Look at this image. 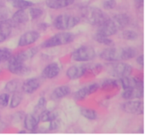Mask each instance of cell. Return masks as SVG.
<instances>
[{
  "label": "cell",
  "mask_w": 149,
  "mask_h": 140,
  "mask_svg": "<svg viewBox=\"0 0 149 140\" xmlns=\"http://www.w3.org/2000/svg\"><path fill=\"white\" fill-rule=\"evenodd\" d=\"M130 23L129 16L125 13H119L111 17L106 18L103 23L97 26V33L103 36H110L116 34L128 26Z\"/></svg>",
  "instance_id": "6da1fadb"
},
{
  "label": "cell",
  "mask_w": 149,
  "mask_h": 140,
  "mask_svg": "<svg viewBox=\"0 0 149 140\" xmlns=\"http://www.w3.org/2000/svg\"><path fill=\"white\" fill-rule=\"evenodd\" d=\"M135 51L133 47H116L114 46H108L101 51L100 58L103 60L109 62H116L127 61L135 58Z\"/></svg>",
  "instance_id": "7a4b0ae2"
},
{
  "label": "cell",
  "mask_w": 149,
  "mask_h": 140,
  "mask_svg": "<svg viewBox=\"0 0 149 140\" xmlns=\"http://www.w3.org/2000/svg\"><path fill=\"white\" fill-rule=\"evenodd\" d=\"M74 39L75 36L74 33L68 31H61L47 39L45 42H42L41 47L43 49H48L66 45L74 42Z\"/></svg>",
  "instance_id": "3957f363"
},
{
  "label": "cell",
  "mask_w": 149,
  "mask_h": 140,
  "mask_svg": "<svg viewBox=\"0 0 149 140\" xmlns=\"http://www.w3.org/2000/svg\"><path fill=\"white\" fill-rule=\"evenodd\" d=\"M81 16L87 23L95 26H99L107 18L100 9L95 7H83Z\"/></svg>",
  "instance_id": "277c9868"
},
{
  "label": "cell",
  "mask_w": 149,
  "mask_h": 140,
  "mask_svg": "<svg viewBox=\"0 0 149 140\" xmlns=\"http://www.w3.org/2000/svg\"><path fill=\"white\" fill-rule=\"evenodd\" d=\"M79 22L80 19L77 16L63 14L55 17L53 21V26L57 30L66 31L76 27Z\"/></svg>",
  "instance_id": "5b68a950"
},
{
  "label": "cell",
  "mask_w": 149,
  "mask_h": 140,
  "mask_svg": "<svg viewBox=\"0 0 149 140\" xmlns=\"http://www.w3.org/2000/svg\"><path fill=\"white\" fill-rule=\"evenodd\" d=\"M70 57L74 62H90L95 58L96 52L93 46H81L73 51Z\"/></svg>",
  "instance_id": "8992f818"
},
{
  "label": "cell",
  "mask_w": 149,
  "mask_h": 140,
  "mask_svg": "<svg viewBox=\"0 0 149 140\" xmlns=\"http://www.w3.org/2000/svg\"><path fill=\"white\" fill-rule=\"evenodd\" d=\"M113 62L110 66L109 73L113 77L122 78L124 77L130 76L133 71V68L130 64L124 62L122 61Z\"/></svg>",
  "instance_id": "52a82bcc"
},
{
  "label": "cell",
  "mask_w": 149,
  "mask_h": 140,
  "mask_svg": "<svg viewBox=\"0 0 149 140\" xmlns=\"http://www.w3.org/2000/svg\"><path fill=\"white\" fill-rule=\"evenodd\" d=\"M122 111L128 114L135 116H142L144 113V104L138 100H127L121 105Z\"/></svg>",
  "instance_id": "ba28073f"
},
{
  "label": "cell",
  "mask_w": 149,
  "mask_h": 140,
  "mask_svg": "<svg viewBox=\"0 0 149 140\" xmlns=\"http://www.w3.org/2000/svg\"><path fill=\"white\" fill-rule=\"evenodd\" d=\"M7 69L11 73L20 76L28 75L31 71L30 68L26 66L25 63L13 60L11 58L7 61Z\"/></svg>",
  "instance_id": "9c48e42d"
},
{
  "label": "cell",
  "mask_w": 149,
  "mask_h": 140,
  "mask_svg": "<svg viewBox=\"0 0 149 140\" xmlns=\"http://www.w3.org/2000/svg\"><path fill=\"white\" fill-rule=\"evenodd\" d=\"M100 87L99 84H96V83L82 87V88L79 89L77 91H75V93L74 94V99L76 101L78 102L84 100L89 96L97 92Z\"/></svg>",
  "instance_id": "30bf717a"
},
{
  "label": "cell",
  "mask_w": 149,
  "mask_h": 140,
  "mask_svg": "<svg viewBox=\"0 0 149 140\" xmlns=\"http://www.w3.org/2000/svg\"><path fill=\"white\" fill-rule=\"evenodd\" d=\"M40 38V34L36 30H29L23 33L20 36L17 42V46L19 47H25L29 46L37 42Z\"/></svg>",
  "instance_id": "8fae6325"
},
{
  "label": "cell",
  "mask_w": 149,
  "mask_h": 140,
  "mask_svg": "<svg viewBox=\"0 0 149 140\" xmlns=\"http://www.w3.org/2000/svg\"><path fill=\"white\" fill-rule=\"evenodd\" d=\"M87 71V65H74L67 69L65 76L69 80H77L84 76Z\"/></svg>",
  "instance_id": "7c38bea8"
},
{
  "label": "cell",
  "mask_w": 149,
  "mask_h": 140,
  "mask_svg": "<svg viewBox=\"0 0 149 140\" xmlns=\"http://www.w3.org/2000/svg\"><path fill=\"white\" fill-rule=\"evenodd\" d=\"M38 49L36 47H31L27 49H25V50L20 51L14 55H12L10 58L13 60L25 63L26 61H29V60L32 59L36 55Z\"/></svg>",
  "instance_id": "4fadbf2b"
},
{
  "label": "cell",
  "mask_w": 149,
  "mask_h": 140,
  "mask_svg": "<svg viewBox=\"0 0 149 140\" xmlns=\"http://www.w3.org/2000/svg\"><path fill=\"white\" fill-rule=\"evenodd\" d=\"M42 82L38 78H28L22 84L21 88L22 91L25 94H32L36 92L41 87Z\"/></svg>",
  "instance_id": "5bb4252c"
},
{
  "label": "cell",
  "mask_w": 149,
  "mask_h": 140,
  "mask_svg": "<svg viewBox=\"0 0 149 140\" xmlns=\"http://www.w3.org/2000/svg\"><path fill=\"white\" fill-rule=\"evenodd\" d=\"M39 115L36 113H29L26 115L23 119V126L27 132H34L39 126Z\"/></svg>",
  "instance_id": "9a60e30c"
},
{
  "label": "cell",
  "mask_w": 149,
  "mask_h": 140,
  "mask_svg": "<svg viewBox=\"0 0 149 140\" xmlns=\"http://www.w3.org/2000/svg\"><path fill=\"white\" fill-rule=\"evenodd\" d=\"M61 72V66L59 63L56 62H51L48 64L42 72V77L45 79H52L59 75Z\"/></svg>",
  "instance_id": "2e32d148"
},
{
  "label": "cell",
  "mask_w": 149,
  "mask_h": 140,
  "mask_svg": "<svg viewBox=\"0 0 149 140\" xmlns=\"http://www.w3.org/2000/svg\"><path fill=\"white\" fill-rule=\"evenodd\" d=\"M13 28L10 19L0 20V43L4 42L10 37Z\"/></svg>",
  "instance_id": "e0dca14e"
},
{
  "label": "cell",
  "mask_w": 149,
  "mask_h": 140,
  "mask_svg": "<svg viewBox=\"0 0 149 140\" xmlns=\"http://www.w3.org/2000/svg\"><path fill=\"white\" fill-rule=\"evenodd\" d=\"M144 96V87H135V88L125 89L122 94L124 100H141Z\"/></svg>",
  "instance_id": "ac0fdd59"
},
{
  "label": "cell",
  "mask_w": 149,
  "mask_h": 140,
  "mask_svg": "<svg viewBox=\"0 0 149 140\" xmlns=\"http://www.w3.org/2000/svg\"><path fill=\"white\" fill-rule=\"evenodd\" d=\"M10 20L12 21L13 27H17L29 22L30 18H29V13L26 11V10H17V11L13 13Z\"/></svg>",
  "instance_id": "d6986e66"
},
{
  "label": "cell",
  "mask_w": 149,
  "mask_h": 140,
  "mask_svg": "<svg viewBox=\"0 0 149 140\" xmlns=\"http://www.w3.org/2000/svg\"><path fill=\"white\" fill-rule=\"evenodd\" d=\"M120 84L124 90L129 89L135 88V87H143V81L142 79H140L135 77L127 76L124 78H119Z\"/></svg>",
  "instance_id": "ffe728a7"
},
{
  "label": "cell",
  "mask_w": 149,
  "mask_h": 140,
  "mask_svg": "<svg viewBox=\"0 0 149 140\" xmlns=\"http://www.w3.org/2000/svg\"><path fill=\"white\" fill-rule=\"evenodd\" d=\"M71 90L68 86L67 85H61L56 87L53 91H52V94L50 95L51 100H58L64 98L66 96L71 93Z\"/></svg>",
  "instance_id": "44dd1931"
},
{
  "label": "cell",
  "mask_w": 149,
  "mask_h": 140,
  "mask_svg": "<svg viewBox=\"0 0 149 140\" xmlns=\"http://www.w3.org/2000/svg\"><path fill=\"white\" fill-rule=\"evenodd\" d=\"M74 0H46V5L52 10H59L71 5Z\"/></svg>",
  "instance_id": "7402d4cb"
},
{
  "label": "cell",
  "mask_w": 149,
  "mask_h": 140,
  "mask_svg": "<svg viewBox=\"0 0 149 140\" xmlns=\"http://www.w3.org/2000/svg\"><path fill=\"white\" fill-rule=\"evenodd\" d=\"M7 2L17 10H26L33 6V3L29 0H7Z\"/></svg>",
  "instance_id": "603a6c76"
},
{
  "label": "cell",
  "mask_w": 149,
  "mask_h": 140,
  "mask_svg": "<svg viewBox=\"0 0 149 140\" xmlns=\"http://www.w3.org/2000/svg\"><path fill=\"white\" fill-rule=\"evenodd\" d=\"M23 94L20 91H17L13 93V95L10 97V102H9V107L11 109L17 108L23 101Z\"/></svg>",
  "instance_id": "cb8c5ba5"
},
{
  "label": "cell",
  "mask_w": 149,
  "mask_h": 140,
  "mask_svg": "<svg viewBox=\"0 0 149 140\" xmlns=\"http://www.w3.org/2000/svg\"><path fill=\"white\" fill-rule=\"evenodd\" d=\"M39 117L40 122H42V123H47V122L51 121L54 120V119H56L58 118V116L54 112L45 109V110H42L39 113Z\"/></svg>",
  "instance_id": "d4e9b609"
},
{
  "label": "cell",
  "mask_w": 149,
  "mask_h": 140,
  "mask_svg": "<svg viewBox=\"0 0 149 140\" xmlns=\"http://www.w3.org/2000/svg\"><path fill=\"white\" fill-rule=\"evenodd\" d=\"M80 113L84 119L90 121H95L97 119V113L93 109L88 108V107H81L80 108Z\"/></svg>",
  "instance_id": "484cf974"
},
{
  "label": "cell",
  "mask_w": 149,
  "mask_h": 140,
  "mask_svg": "<svg viewBox=\"0 0 149 140\" xmlns=\"http://www.w3.org/2000/svg\"><path fill=\"white\" fill-rule=\"evenodd\" d=\"M119 87V84L116 80L107 79L103 82L101 85V88L103 91L111 92L113 90L116 89Z\"/></svg>",
  "instance_id": "4316f807"
},
{
  "label": "cell",
  "mask_w": 149,
  "mask_h": 140,
  "mask_svg": "<svg viewBox=\"0 0 149 140\" xmlns=\"http://www.w3.org/2000/svg\"><path fill=\"white\" fill-rule=\"evenodd\" d=\"M20 81L17 79H13L9 81L7 84H5L4 89L9 94H13L15 91H18L20 88Z\"/></svg>",
  "instance_id": "83f0119b"
},
{
  "label": "cell",
  "mask_w": 149,
  "mask_h": 140,
  "mask_svg": "<svg viewBox=\"0 0 149 140\" xmlns=\"http://www.w3.org/2000/svg\"><path fill=\"white\" fill-rule=\"evenodd\" d=\"M94 40L95 42H97V43L100 44L106 45V46H113L114 45V42L111 39H110V37H108V36H103V35L98 34V33H96L94 35Z\"/></svg>",
  "instance_id": "f1b7e54d"
},
{
  "label": "cell",
  "mask_w": 149,
  "mask_h": 140,
  "mask_svg": "<svg viewBox=\"0 0 149 140\" xmlns=\"http://www.w3.org/2000/svg\"><path fill=\"white\" fill-rule=\"evenodd\" d=\"M121 38L126 41H135L138 38V33L133 30H122L120 34Z\"/></svg>",
  "instance_id": "f546056e"
},
{
  "label": "cell",
  "mask_w": 149,
  "mask_h": 140,
  "mask_svg": "<svg viewBox=\"0 0 149 140\" xmlns=\"http://www.w3.org/2000/svg\"><path fill=\"white\" fill-rule=\"evenodd\" d=\"M29 16L30 20H36L39 18L43 15V10L41 8L38 7H33V6L29 8Z\"/></svg>",
  "instance_id": "4dcf8cb0"
},
{
  "label": "cell",
  "mask_w": 149,
  "mask_h": 140,
  "mask_svg": "<svg viewBox=\"0 0 149 140\" xmlns=\"http://www.w3.org/2000/svg\"><path fill=\"white\" fill-rule=\"evenodd\" d=\"M12 55L13 53L11 49L5 47L0 48V64L4 62H7Z\"/></svg>",
  "instance_id": "1f68e13d"
},
{
  "label": "cell",
  "mask_w": 149,
  "mask_h": 140,
  "mask_svg": "<svg viewBox=\"0 0 149 140\" xmlns=\"http://www.w3.org/2000/svg\"><path fill=\"white\" fill-rule=\"evenodd\" d=\"M47 106V100L45 97H41L38 100L36 106L34 107V112L33 113L39 115L42 110L46 109Z\"/></svg>",
  "instance_id": "d6a6232c"
},
{
  "label": "cell",
  "mask_w": 149,
  "mask_h": 140,
  "mask_svg": "<svg viewBox=\"0 0 149 140\" xmlns=\"http://www.w3.org/2000/svg\"><path fill=\"white\" fill-rule=\"evenodd\" d=\"M10 96L9 93H2L0 94V108H4L8 106Z\"/></svg>",
  "instance_id": "836d02e7"
},
{
  "label": "cell",
  "mask_w": 149,
  "mask_h": 140,
  "mask_svg": "<svg viewBox=\"0 0 149 140\" xmlns=\"http://www.w3.org/2000/svg\"><path fill=\"white\" fill-rule=\"evenodd\" d=\"M9 10L4 3L0 1V20L8 18Z\"/></svg>",
  "instance_id": "e575fe53"
},
{
  "label": "cell",
  "mask_w": 149,
  "mask_h": 140,
  "mask_svg": "<svg viewBox=\"0 0 149 140\" xmlns=\"http://www.w3.org/2000/svg\"><path fill=\"white\" fill-rule=\"evenodd\" d=\"M116 6V0H106L103 2V7L106 10H113Z\"/></svg>",
  "instance_id": "d590c367"
},
{
  "label": "cell",
  "mask_w": 149,
  "mask_h": 140,
  "mask_svg": "<svg viewBox=\"0 0 149 140\" xmlns=\"http://www.w3.org/2000/svg\"><path fill=\"white\" fill-rule=\"evenodd\" d=\"M49 123V131H55L59 128V121H58V119H54L51 121L48 122Z\"/></svg>",
  "instance_id": "8d00e7d4"
},
{
  "label": "cell",
  "mask_w": 149,
  "mask_h": 140,
  "mask_svg": "<svg viewBox=\"0 0 149 140\" xmlns=\"http://www.w3.org/2000/svg\"><path fill=\"white\" fill-rule=\"evenodd\" d=\"M144 0H135V5L136 7L137 10L139 11H142L143 9Z\"/></svg>",
  "instance_id": "74e56055"
},
{
  "label": "cell",
  "mask_w": 149,
  "mask_h": 140,
  "mask_svg": "<svg viewBox=\"0 0 149 140\" xmlns=\"http://www.w3.org/2000/svg\"><path fill=\"white\" fill-rule=\"evenodd\" d=\"M136 62L139 66H141V68L144 66V55H138L136 58Z\"/></svg>",
  "instance_id": "f35d334b"
},
{
  "label": "cell",
  "mask_w": 149,
  "mask_h": 140,
  "mask_svg": "<svg viewBox=\"0 0 149 140\" xmlns=\"http://www.w3.org/2000/svg\"><path fill=\"white\" fill-rule=\"evenodd\" d=\"M27 133V131L25 129V130H21V131H19L18 132V134H26Z\"/></svg>",
  "instance_id": "ab89813d"
}]
</instances>
